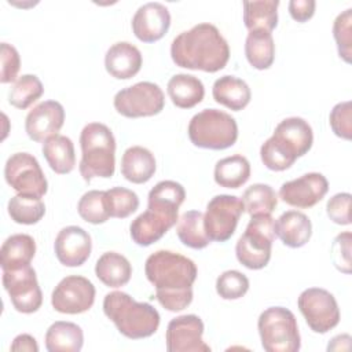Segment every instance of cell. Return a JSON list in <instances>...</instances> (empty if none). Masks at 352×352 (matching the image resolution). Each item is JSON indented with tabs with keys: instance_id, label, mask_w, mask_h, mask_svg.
Here are the masks:
<instances>
[{
	"instance_id": "6da1fadb",
	"label": "cell",
	"mask_w": 352,
	"mask_h": 352,
	"mask_svg": "<svg viewBox=\"0 0 352 352\" xmlns=\"http://www.w3.org/2000/svg\"><path fill=\"white\" fill-rule=\"evenodd\" d=\"M144 272L155 287L157 301L166 311L179 312L191 304L192 285L198 275L191 258L172 250H157L147 257Z\"/></svg>"
},
{
	"instance_id": "7a4b0ae2",
	"label": "cell",
	"mask_w": 352,
	"mask_h": 352,
	"mask_svg": "<svg viewBox=\"0 0 352 352\" xmlns=\"http://www.w3.org/2000/svg\"><path fill=\"white\" fill-rule=\"evenodd\" d=\"M170 56L179 67L216 73L226 67L230 47L213 23L202 22L173 38Z\"/></svg>"
},
{
	"instance_id": "3957f363",
	"label": "cell",
	"mask_w": 352,
	"mask_h": 352,
	"mask_svg": "<svg viewBox=\"0 0 352 352\" xmlns=\"http://www.w3.org/2000/svg\"><path fill=\"white\" fill-rule=\"evenodd\" d=\"M184 187L175 180L158 182L148 192L147 209L129 226L132 241L150 246L160 241L179 220V208L184 202Z\"/></svg>"
},
{
	"instance_id": "277c9868",
	"label": "cell",
	"mask_w": 352,
	"mask_h": 352,
	"mask_svg": "<svg viewBox=\"0 0 352 352\" xmlns=\"http://www.w3.org/2000/svg\"><path fill=\"white\" fill-rule=\"evenodd\" d=\"M314 143L312 128L301 117H289L282 120L271 138L261 148L260 157L263 164L275 172L289 169L298 157L307 154Z\"/></svg>"
},
{
	"instance_id": "5b68a950",
	"label": "cell",
	"mask_w": 352,
	"mask_h": 352,
	"mask_svg": "<svg viewBox=\"0 0 352 352\" xmlns=\"http://www.w3.org/2000/svg\"><path fill=\"white\" fill-rule=\"evenodd\" d=\"M104 315L126 338L140 340L153 336L160 326L158 311L148 302H138L125 292H110L103 300Z\"/></svg>"
},
{
	"instance_id": "8992f818",
	"label": "cell",
	"mask_w": 352,
	"mask_h": 352,
	"mask_svg": "<svg viewBox=\"0 0 352 352\" xmlns=\"http://www.w3.org/2000/svg\"><path fill=\"white\" fill-rule=\"evenodd\" d=\"M80 175L85 182L94 177L109 179L116 169V139L111 129L102 122L87 124L80 133Z\"/></svg>"
},
{
	"instance_id": "52a82bcc",
	"label": "cell",
	"mask_w": 352,
	"mask_h": 352,
	"mask_svg": "<svg viewBox=\"0 0 352 352\" xmlns=\"http://www.w3.org/2000/svg\"><path fill=\"white\" fill-rule=\"evenodd\" d=\"M191 143L201 148L224 150L235 144L238 125L234 117L217 109H204L188 124Z\"/></svg>"
},
{
	"instance_id": "ba28073f",
	"label": "cell",
	"mask_w": 352,
	"mask_h": 352,
	"mask_svg": "<svg viewBox=\"0 0 352 352\" xmlns=\"http://www.w3.org/2000/svg\"><path fill=\"white\" fill-rule=\"evenodd\" d=\"M261 346L267 352H297L301 337L294 314L285 307L264 309L257 320Z\"/></svg>"
},
{
	"instance_id": "9c48e42d",
	"label": "cell",
	"mask_w": 352,
	"mask_h": 352,
	"mask_svg": "<svg viewBox=\"0 0 352 352\" xmlns=\"http://www.w3.org/2000/svg\"><path fill=\"white\" fill-rule=\"evenodd\" d=\"M274 223L271 214L250 216L246 230L235 246L236 258L242 265L249 270H261L268 264L275 239Z\"/></svg>"
},
{
	"instance_id": "30bf717a",
	"label": "cell",
	"mask_w": 352,
	"mask_h": 352,
	"mask_svg": "<svg viewBox=\"0 0 352 352\" xmlns=\"http://www.w3.org/2000/svg\"><path fill=\"white\" fill-rule=\"evenodd\" d=\"M114 109L126 118L151 117L162 111L165 96L160 85L150 81H140L120 89L114 95Z\"/></svg>"
},
{
	"instance_id": "8fae6325",
	"label": "cell",
	"mask_w": 352,
	"mask_h": 352,
	"mask_svg": "<svg viewBox=\"0 0 352 352\" xmlns=\"http://www.w3.org/2000/svg\"><path fill=\"white\" fill-rule=\"evenodd\" d=\"M243 212L245 208L241 198L228 194L213 197L208 202L204 214V227L209 239L216 242L228 241L234 235Z\"/></svg>"
},
{
	"instance_id": "7c38bea8",
	"label": "cell",
	"mask_w": 352,
	"mask_h": 352,
	"mask_svg": "<svg viewBox=\"0 0 352 352\" xmlns=\"http://www.w3.org/2000/svg\"><path fill=\"white\" fill-rule=\"evenodd\" d=\"M300 312L315 333L324 334L340 323V308L334 296L322 287H309L301 292L297 300Z\"/></svg>"
},
{
	"instance_id": "4fadbf2b",
	"label": "cell",
	"mask_w": 352,
	"mask_h": 352,
	"mask_svg": "<svg viewBox=\"0 0 352 352\" xmlns=\"http://www.w3.org/2000/svg\"><path fill=\"white\" fill-rule=\"evenodd\" d=\"M4 177L18 194L43 197L48 183L36 157L29 153H15L8 157L4 165Z\"/></svg>"
},
{
	"instance_id": "5bb4252c",
	"label": "cell",
	"mask_w": 352,
	"mask_h": 352,
	"mask_svg": "<svg viewBox=\"0 0 352 352\" xmlns=\"http://www.w3.org/2000/svg\"><path fill=\"white\" fill-rule=\"evenodd\" d=\"M3 286L18 312L33 314L43 304V293L30 264L3 271Z\"/></svg>"
},
{
	"instance_id": "9a60e30c",
	"label": "cell",
	"mask_w": 352,
	"mask_h": 352,
	"mask_svg": "<svg viewBox=\"0 0 352 352\" xmlns=\"http://www.w3.org/2000/svg\"><path fill=\"white\" fill-rule=\"evenodd\" d=\"M95 293V286L89 279L80 275H69L55 286L51 304L60 314L77 315L94 305Z\"/></svg>"
},
{
	"instance_id": "2e32d148",
	"label": "cell",
	"mask_w": 352,
	"mask_h": 352,
	"mask_svg": "<svg viewBox=\"0 0 352 352\" xmlns=\"http://www.w3.org/2000/svg\"><path fill=\"white\" fill-rule=\"evenodd\" d=\"M204 322L197 315H180L173 318L166 327L165 341L168 352H210V346L202 340Z\"/></svg>"
},
{
	"instance_id": "e0dca14e",
	"label": "cell",
	"mask_w": 352,
	"mask_h": 352,
	"mask_svg": "<svg viewBox=\"0 0 352 352\" xmlns=\"http://www.w3.org/2000/svg\"><path fill=\"white\" fill-rule=\"evenodd\" d=\"M329 191L327 179L319 172H309L280 186V199L294 208L307 209L315 206Z\"/></svg>"
},
{
	"instance_id": "ac0fdd59",
	"label": "cell",
	"mask_w": 352,
	"mask_h": 352,
	"mask_svg": "<svg viewBox=\"0 0 352 352\" xmlns=\"http://www.w3.org/2000/svg\"><path fill=\"white\" fill-rule=\"evenodd\" d=\"M63 106L56 100H44L28 113L25 120V131L32 140L44 143L51 136L58 135L63 126Z\"/></svg>"
},
{
	"instance_id": "d6986e66",
	"label": "cell",
	"mask_w": 352,
	"mask_h": 352,
	"mask_svg": "<svg viewBox=\"0 0 352 352\" xmlns=\"http://www.w3.org/2000/svg\"><path fill=\"white\" fill-rule=\"evenodd\" d=\"M54 250L60 264L66 267H80L91 254V235L78 226H67L58 232Z\"/></svg>"
},
{
	"instance_id": "ffe728a7",
	"label": "cell",
	"mask_w": 352,
	"mask_h": 352,
	"mask_svg": "<svg viewBox=\"0 0 352 352\" xmlns=\"http://www.w3.org/2000/svg\"><path fill=\"white\" fill-rule=\"evenodd\" d=\"M133 34L143 43H154L165 36L170 26L169 10L158 3L150 1L140 6L132 18Z\"/></svg>"
},
{
	"instance_id": "44dd1931",
	"label": "cell",
	"mask_w": 352,
	"mask_h": 352,
	"mask_svg": "<svg viewBox=\"0 0 352 352\" xmlns=\"http://www.w3.org/2000/svg\"><path fill=\"white\" fill-rule=\"evenodd\" d=\"M142 63L143 58L139 48L128 41L114 43L104 55L107 73L118 80H128L136 76Z\"/></svg>"
},
{
	"instance_id": "7402d4cb",
	"label": "cell",
	"mask_w": 352,
	"mask_h": 352,
	"mask_svg": "<svg viewBox=\"0 0 352 352\" xmlns=\"http://www.w3.org/2000/svg\"><path fill=\"white\" fill-rule=\"evenodd\" d=\"M275 235L289 248L304 246L312 235V224L308 216L298 210L283 212L274 223Z\"/></svg>"
},
{
	"instance_id": "603a6c76",
	"label": "cell",
	"mask_w": 352,
	"mask_h": 352,
	"mask_svg": "<svg viewBox=\"0 0 352 352\" xmlns=\"http://www.w3.org/2000/svg\"><path fill=\"white\" fill-rule=\"evenodd\" d=\"M157 169L154 154L142 146L128 147L121 158L122 176L135 184H143L148 182Z\"/></svg>"
},
{
	"instance_id": "cb8c5ba5",
	"label": "cell",
	"mask_w": 352,
	"mask_h": 352,
	"mask_svg": "<svg viewBox=\"0 0 352 352\" xmlns=\"http://www.w3.org/2000/svg\"><path fill=\"white\" fill-rule=\"evenodd\" d=\"M212 95L214 102L234 111L245 109L252 98V92L246 81L235 76H223L217 78L213 82Z\"/></svg>"
},
{
	"instance_id": "d4e9b609",
	"label": "cell",
	"mask_w": 352,
	"mask_h": 352,
	"mask_svg": "<svg viewBox=\"0 0 352 352\" xmlns=\"http://www.w3.org/2000/svg\"><path fill=\"white\" fill-rule=\"evenodd\" d=\"M166 88L172 103L179 109H191L201 103L205 96L202 81L192 74H175L168 81Z\"/></svg>"
},
{
	"instance_id": "484cf974",
	"label": "cell",
	"mask_w": 352,
	"mask_h": 352,
	"mask_svg": "<svg viewBox=\"0 0 352 352\" xmlns=\"http://www.w3.org/2000/svg\"><path fill=\"white\" fill-rule=\"evenodd\" d=\"M95 275L109 287H121L129 282L132 265L125 256L117 252H106L95 264Z\"/></svg>"
},
{
	"instance_id": "4316f807",
	"label": "cell",
	"mask_w": 352,
	"mask_h": 352,
	"mask_svg": "<svg viewBox=\"0 0 352 352\" xmlns=\"http://www.w3.org/2000/svg\"><path fill=\"white\" fill-rule=\"evenodd\" d=\"M36 254V242L28 234L8 236L0 249V265L3 271L30 264Z\"/></svg>"
},
{
	"instance_id": "83f0119b",
	"label": "cell",
	"mask_w": 352,
	"mask_h": 352,
	"mask_svg": "<svg viewBox=\"0 0 352 352\" xmlns=\"http://www.w3.org/2000/svg\"><path fill=\"white\" fill-rule=\"evenodd\" d=\"M82 344L84 333L73 322L58 320L45 333V348L48 352H78Z\"/></svg>"
},
{
	"instance_id": "f1b7e54d",
	"label": "cell",
	"mask_w": 352,
	"mask_h": 352,
	"mask_svg": "<svg viewBox=\"0 0 352 352\" xmlns=\"http://www.w3.org/2000/svg\"><path fill=\"white\" fill-rule=\"evenodd\" d=\"M43 155L50 168L58 175L70 173L76 165L74 144L70 138L55 135L43 143Z\"/></svg>"
},
{
	"instance_id": "f546056e",
	"label": "cell",
	"mask_w": 352,
	"mask_h": 352,
	"mask_svg": "<svg viewBox=\"0 0 352 352\" xmlns=\"http://www.w3.org/2000/svg\"><path fill=\"white\" fill-rule=\"evenodd\" d=\"M213 177L220 187L239 188L250 177V164L241 154L221 158L214 165Z\"/></svg>"
},
{
	"instance_id": "4dcf8cb0",
	"label": "cell",
	"mask_w": 352,
	"mask_h": 352,
	"mask_svg": "<svg viewBox=\"0 0 352 352\" xmlns=\"http://www.w3.org/2000/svg\"><path fill=\"white\" fill-rule=\"evenodd\" d=\"M245 55L250 66L257 70L271 67L275 59V44L272 34L265 30H252L245 40Z\"/></svg>"
},
{
	"instance_id": "1f68e13d",
	"label": "cell",
	"mask_w": 352,
	"mask_h": 352,
	"mask_svg": "<svg viewBox=\"0 0 352 352\" xmlns=\"http://www.w3.org/2000/svg\"><path fill=\"white\" fill-rule=\"evenodd\" d=\"M243 22L249 32H272L278 25V0L243 1Z\"/></svg>"
},
{
	"instance_id": "d6a6232c",
	"label": "cell",
	"mask_w": 352,
	"mask_h": 352,
	"mask_svg": "<svg viewBox=\"0 0 352 352\" xmlns=\"http://www.w3.org/2000/svg\"><path fill=\"white\" fill-rule=\"evenodd\" d=\"M177 236L183 245L191 249H204L210 243L204 227V213L199 210H187L177 220Z\"/></svg>"
},
{
	"instance_id": "836d02e7",
	"label": "cell",
	"mask_w": 352,
	"mask_h": 352,
	"mask_svg": "<svg viewBox=\"0 0 352 352\" xmlns=\"http://www.w3.org/2000/svg\"><path fill=\"white\" fill-rule=\"evenodd\" d=\"M11 220L18 224H36L45 214V205L40 197L18 194L14 195L7 205Z\"/></svg>"
},
{
	"instance_id": "e575fe53",
	"label": "cell",
	"mask_w": 352,
	"mask_h": 352,
	"mask_svg": "<svg viewBox=\"0 0 352 352\" xmlns=\"http://www.w3.org/2000/svg\"><path fill=\"white\" fill-rule=\"evenodd\" d=\"M242 204L250 216L271 214L278 205V195L270 184L256 183L245 190Z\"/></svg>"
},
{
	"instance_id": "d590c367",
	"label": "cell",
	"mask_w": 352,
	"mask_h": 352,
	"mask_svg": "<svg viewBox=\"0 0 352 352\" xmlns=\"http://www.w3.org/2000/svg\"><path fill=\"white\" fill-rule=\"evenodd\" d=\"M44 94V87L40 78L34 74L21 76L8 92V102L11 106L25 110L33 104Z\"/></svg>"
},
{
	"instance_id": "8d00e7d4",
	"label": "cell",
	"mask_w": 352,
	"mask_h": 352,
	"mask_svg": "<svg viewBox=\"0 0 352 352\" xmlns=\"http://www.w3.org/2000/svg\"><path fill=\"white\" fill-rule=\"evenodd\" d=\"M104 198L110 217L125 219L139 208L138 194L125 187H111L106 190Z\"/></svg>"
},
{
	"instance_id": "74e56055",
	"label": "cell",
	"mask_w": 352,
	"mask_h": 352,
	"mask_svg": "<svg viewBox=\"0 0 352 352\" xmlns=\"http://www.w3.org/2000/svg\"><path fill=\"white\" fill-rule=\"evenodd\" d=\"M77 212L80 217L91 224H102L106 223L110 219L104 191L102 190H91L85 192L78 204H77Z\"/></svg>"
},
{
	"instance_id": "f35d334b",
	"label": "cell",
	"mask_w": 352,
	"mask_h": 352,
	"mask_svg": "<svg viewBox=\"0 0 352 352\" xmlns=\"http://www.w3.org/2000/svg\"><path fill=\"white\" fill-rule=\"evenodd\" d=\"M333 36L337 43L340 58L351 63L352 58V8H346L337 15L333 23Z\"/></svg>"
},
{
	"instance_id": "ab89813d",
	"label": "cell",
	"mask_w": 352,
	"mask_h": 352,
	"mask_svg": "<svg viewBox=\"0 0 352 352\" xmlns=\"http://www.w3.org/2000/svg\"><path fill=\"white\" fill-rule=\"evenodd\" d=\"M249 290V279L236 270L224 271L216 279V292L224 300H238Z\"/></svg>"
},
{
	"instance_id": "60d3db41",
	"label": "cell",
	"mask_w": 352,
	"mask_h": 352,
	"mask_svg": "<svg viewBox=\"0 0 352 352\" xmlns=\"http://www.w3.org/2000/svg\"><path fill=\"white\" fill-rule=\"evenodd\" d=\"M329 122L334 135L341 139L352 138V103L349 100L337 103L329 116Z\"/></svg>"
},
{
	"instance_id": "b9f144b4",
	"label": "cell",
	"mask_w": 352,
	"mask_h": 352,
	"mask_svg": "<svg viewBox=\"0 0 352 352\" xmlns=\"http://www.w3.org/2000/svg\"><path fill=\"white\" fill-rule=\"evenodd\" d=\"M351 239L352 234L349 231L341 232L334 238L330 249L334 267L344 274H351Z\"/></svg>"
},
{
	"instance_id": "7bdbcfd3",
	"label": "cell",
	"mask_w": 352,
	"mask_h": 352,
	"mask_svg": "<svg viewBox=\"0 0 352 352\" xmlns=\"http://www.w3.org/2000/svg\"><path fill=\"white\" fill-rule=\"evenodd\" d=\"M0 56H1V72H0V82L8 84L15 82L18 78V72L21 67V58L16 48L8 43H1L0 45Z\"/></svg>"
},
{
	"instance_id": "ee69618b",
	"label": "cell",
	"mask_w": 352,
	"mask_h": 352,
	"mask_svg": "<svg viewBox=\"0 0 352 352\" xmlns=\"http://www.w3.org/2000/svg\"><path fill=\"white\" fill-rule=\"evenodd\" d=\"M351 198L349 192H338L327 201L326 212L333 223L340 226L351 224Z\"/></svg>"
},
{
	"instance_id": "f6af8a7d",
	"label": "cell",
	"mask_w": 352,
	"mask_h": 352,
	"mask_svg": "<svg viewBox=\"0 0 352 352\" xmlns=\"http://www.w3.org/2000/svg\"><path fill=\"white\" fill-rule=\"evenodd\" d=\"M316 3L314 0H290L289 12L297 22H307L315 12Z\"/></svg>"
},
{
	"instance_id": "bcb514c9",
	"label": "cell",
	"mask_w": 352,
	"mask_h": 352,
	"mask_svg": "<svg viewBox=\"0 0 352 352\" xmlns=\"http://www.w3.org/2000/svg\"><path fill=\"white\" fill-rule=\"evenodd\" d=\"M11 351L14 352H21V351H28V352H37L38 351V345L34 337H32L30 334H19L14 338L11 346Z\"/></svg>"
},
{
	"instance_id": "7dc6e473",
	"label": "cell",
	"mask_w": 352,
	"mask_h": 352,
	"mask_svg": "<svg viewBox=\"0 0 352 352\" xmlns=\"http://www.w3.org/2000/svg\"><path fill=\"white\" fill-rule=\"evenodd\" d=\"M351 345V336L349 334H340L336 336L327 345V351H342L349 349Z\"/></svg>"
}]
</instances>
